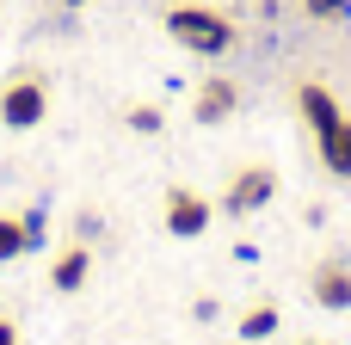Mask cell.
I'll list each match as a JSON object with an SVG mask.
<instances>
[{
	"instance_id": "1",
	"label": "cell",
	"mask_w": 351,
	"mask_h": 345,
	"mask_svg": "<svg viewBox=\"0 0 351 345\" xmlns=\"http://www.w3.org/2000/svg\"><path fill=\"white\" fill-rule=\"evenodd\" d=\"M167 37L179 43V49H191V56H228L234 43H241V25L222 12V6H197V0H179V6H167Z\"/></svg>"
},
{
	"instance_id": "2",
	"label": "cell",
	"mask_w": 351,
	"mask_h": 345,
	"mask_svg": "<svg viewBox=\"0 0 351 345\" xmlns=\"http://www.w3.org/2000/svg\"><path fill=\"white\" fill-rule=\"evenodd\" d=\"M43 117H49V86H43L37 68H19V74L0 86V123H6V130H37Z\"/></svg>"
},
{
	"instance_id": "3",
	"label": "cell",
	"mask_w": 351,
	"mask_h": 345,
	"mask_svg": "<svg viewBox=\"0 0 351 345\" xmlns=\"http://www.w3.org/2000/svg\"><path fill=\"white\" fill-rule=\"evenodd\" d=\"M278 198V167H241L234 179H228V198H222V210L234 216V222H247V216H259L265 204Z\"/></svg>"
},
{
	"instance_id": "4",
	"label": "cell",
	"mask_w": 351,
	"mask_h": 345,
	"mask_svg": "<svg viewBox=\"0 0 351 345\" xmlns=\"http://www.w3.org/2000/svg\"><path fill=\"white\" fill-rule=\"evenodd\" d=\"M160 222H167V235L197 241V235L216 222V204H210L204 191H191V185H167V210H160Z\"/></svg>"
},
{
	"instance_id": "5",
	"label": "cell",
	"mask_w": 351,
	"mask_h": 345,
	"mask_svg": "<svg viewBox=\"0 0 351 345\" xmlns=\"http://www.w3.org/2000/svg\"><path fill=\"white\" fill-rule=\"evenodd\" d=\"M234 111H241V86H234L228 74H204L197 93H191V117L210 130V123H228Z\"/></svg>"
},
{
	"instance_id": "6",
	"label": "cell",
	"mask_w": 351,
	"mask_h": 345,
	"mask_svg": "<svg viewBox=\"0 0 351 345\" xmlns=\"http://www.w3.org/2000/svg\"><path fill=\"white\" fill-rule=\"evenodd\" d=\"M308 290H315V302H321L327 315H346V309H351V259H339V253H327V259L315 265Z\"/></svg>"
},
{
	"instance_id": "7",
	"label": "cell",
	"mask_w": 351,
	"mask_h": 345,
	"mask_svg": "<svg viewBox=\"0 0 351 345\" xmlns=\"http://www.w3.org/2000/svg\"><path fill=\"white\" fill-rule=\"evenodd\" d=\"M86 278H93V247H86V241L56 247V259H49V290H56V296H74Z\"/></svg>"
},
{
	"instance_id": "8",
	"label": "cell",
	"mask_w": 351,
	"mask_h": 345,
	"mask_svg": "<svg viewBox=\"0 0 351 345\" xmlns=\"http://www.w3.org/2000/svg\"><path fill=\"white\" fill-rule=\"evenodd\" d=\"M296 117H302V123H308L315 136H327V130H333V123H339L346 111H339V99H333V93H327L321 80H296Z\"/></svg>"
},
{
	"instance_id": "9",
	"label": "cell",
	"mask_w": 351,
	"mask_h": 345,
	"mask_svg": "<svg viewBox=\"0 0 351 345\" xmlns=\"http://www.w3.org/2000/svg\"><path fill=\"white\" fill-rule=\"evenodd\" d=\"M315 148H321V167L333 179H351V117H339L327 136H315Z\"/></svg>"
},
{
	"instance_id": "10",
	"label": "cell",
	"mask_w": 351,
	"mask_h": 345,
	"mask_svg": "<svg viewBox=\"0 0 351 345\" xmlns=\"http://www.w3.org/2000/svg\"><path fill=\"white\" fill-rule=\"evenodd\" d=\"M278 321H284V315H278V302H253V309L241 315V327H234V333H241L247 345H259V340H271V333H278Z\"/></svg>"
},
{
	"instance_id": "11",
	"label": "cell",
	"mask_w": 351,
	"mask_h": 345,
	"mask_svg": "<svg viewBox=\"0 0 351 345\" xmlns=\"http://www.w3.org/2000/svg\"><path fill=\"white\" fill-rule=\"evenodd\" d=\"M123 123H130L136 136H160V130H167V111H160V105H148V99H136V105L123 111Z\"/></svg>"
},
{
	"instance_id": "12",
	"label": "cell",
	"mask_w": 351,
	"mask_h": 345,
	"mask_svg": "<svg viewBox=\"0 0 351 345\" xmlns=\"http://www.w3.org/2000/svg\"><path fill=\"white\" fill-rule=\"evenodd\" d=\"M25 253V222L19 216H0V265H12Z\"/></svg>"
},
{
	"instance_id": "13",
	"label": "cell",
	"mask_w": 351,
	"mask_h": 345,
	"mask_svg": "<svg viewBox=\"0 0 351 345\" xmlns=\"http://www.w3.org/2000/svg\"><path fill=\"white\" fill-rule=\"evenodd\" d=\"M19 222H25V253H37V247L49 241V216H43V204H37V210H25Z\"/></svg>"
},
{
	"instance_id": "14",
	"label": "cell",
	"mask_w": 351,
	"mask_h": 345,
	"mask_svg": "<svg viewBox=\"0 0 351 345\" xmlns=\"http://www.w3.org/2000/svg\"><path fill=\"white\" fill-rule=\"evenodd\" d=\"M302 12H308V19H327V25H333V19H351V0H302Z\"/></svg>"
},
{
	"instance_id": "15",
	"label": "cell",
	"mask_w": 351,
	"mask_h": 345,
	"mask_svg": "<svg viewBox=\"0 0 351 345\" xmlns=\"http://www.w3.org/2000/svg\"><path fill=\"white\" fill-rule=\"evenodd\" d=\"M74 235H80V241L93 247V241H99V216H93V210H80V222H74Z\"/></svg>"
},
{
	"instance_id": "16",
	"label": "cell",
	"mask_w": 351,
	"mask_h": 345,
	"mask_svg": "<svg viewBox=\"0 0 351 345\" xmlns=\"http://www.w3.org/2000/svg\"><path fill=\"white\" fill-rule=\"evenodd\" d=\"M191 315H197V321H216V315H222V302H216V296H197V302H191Z\"/></svg>"
},
{
	"instance_id": "17",
	"label": "cell",
	"mask_w": 351,
	"mask_h": 345,
	"mask_svg": "<svg viewBox=\"0 0 351 345\" xmlns=\"http://www.w3.org/2000/svg\"><path fill=\"white\" fill-rule=\"evenodd\" d=\"M0 345H19V321L12 315H0Z\"/></svg>"
},
{
	"instance_id": "18",
	"label": "cell",
	"mask_w": 351,
	"mask_h": 345,
	"mask_svg": "<svg viewBox=\"0 0 351 345\" xmlns=\"http://www.w3.org/2000/svg\"><path fill=\"white\" fill-rule=\"evenodd\" d=\"M56 6H68V12H80V6H93V0H56Z\"/></svg>"
},
{
	"instance_id": "19",
	"label": "cell",
	"mask_w": 351,
	"mask_h": 345,
	"mask_svg": "<svg viewBox=\"0 0 351 345\" xmlns=\"http://www.w3.org/2000/svg\"><path fill=\"white\" fill-rule=\"evenodd\" d=\"M308 345H315V340H308Z\"/></svg>"
}]
</instances>
